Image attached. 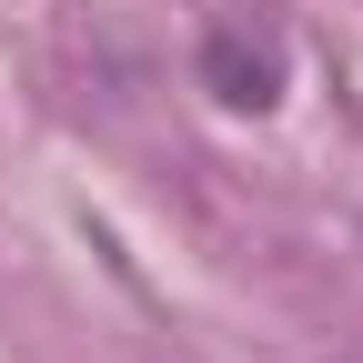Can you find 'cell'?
Segmentation results:
<instances>
[{
    "label": "cell",
    "mask_w": 363,
    "mask_h": 363,
    "mask_svg": "<svg viewBox=\"0 0 363 363\" xmlns=\"http://www.w3.org/2000/svg\"><path fill=\"white\" fill-rule=\"evenodd\" d=\"M202 81L233 111H272L283 101V21H272L262 0H233V11L212 21V40H202Z\"/></svg>",
    "instance_id": "obj_1"
}]
</instances>
